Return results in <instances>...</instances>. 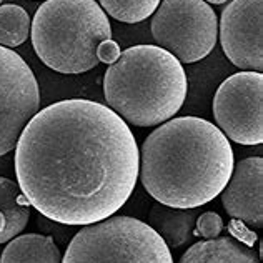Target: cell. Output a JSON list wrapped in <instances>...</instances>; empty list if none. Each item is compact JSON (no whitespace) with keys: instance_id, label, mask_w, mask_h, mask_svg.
I'll list each match as a JSON object with an SVG mask.
<instances>
[{"instance_id":"7a4b0ae2","label":"cell","mask_w":263,"mask_h":263,"mask_svg":"<svg viewBox=\"0 0 263 263\" xmlns=\"http://www.w3.org/2000/svg\"><path fill=\"white\" fill-rule=\"evenodd\" d=\"M233 150L212 122L177 117L145 138L138 177L158 203L198 209L225 189L233 172Z\"/></svg>"},{"instance_id":"9c48e42d","label":"cell","mask_w":263,"mask_h":263,"mask_svg":"<svg viewBox=\"0 0 263 263\" xmlns=\"http://www.w3.org/2000/svg\"><path fill=\"white\" fill-rule=\"evenodd\" d=\"M220 42L243 72L263 70V0H232L221 12Z\"/></svg>"},{"instance_id":"4fadbf2b","label":"cell","mask_w":263,"mask_h":263,"mask_svg":"<svg viewBox=\"0 0 263 263\" xmlns=\"http://www.w3.org/2000/svg\"><path fill=\"white\" fill-rule=\"evenodd\" d=\"M29 198L20 190L18 183L0 177V245L7 243L29 223Z\"/></svg>"},{"instance_id":"ffe728a7","label":"cell","mask_w":263,"mask_h":263,"mask_svg":"<svg viewBox=\"0 0 263 263\" xmlns=\"http://www.w3.org/2000/svg\"><path fill=\"white\" fill-rule=\"evenodd\" d=\"M0 4H2V0H0Z\"/></svg>"},{"instance_id":"ba28073f","label":"cell","mask_w":263,"mask_h":263,"mask_svg":"<svg viewBox=\"0 0 263 263\" xmlns=\"http://www.w3.org/2000/svg\"><path fill=\"white\" fill-rule=\"evenodd\" d=\"M40 90L27 62L0 45V157L9 154L39 112Z\"/></svg>"},{"instance_id":"5bb4252c","label":"cell","mask_w":263,"mask_h":263,"mask_svg":"<svg viewBox=\"0 0 263 263\" xmlns=\"http://www.w3.org/2000/svg\"><path fill=\"white\" fill-rule=\"evenodd\" d=\"M0 263H62V253L52 237L40 233L17 235L0 255Z\"/></svg>"},{"instance_id":"8992f818","label":"cell","mask_w":263,"mask_h":263,"mask_svg":"<svg viewBox=\"0 0 263 263\" xmlns=\"http://www.w3.org/2000/svg\"><path fill=\"white\" fill-rule=\"evenodd\" d=\"M157 47L180 62L195 64L215 48L218 18L203 0H162L150 24Z\"/></svg>"},{"instance_id":"ac0fdd59","label":"cell","mask_w":263,"mask_h":263,"mask_svg":"<svg viewBox=\"0 0 263 263\" xmlns=\"http://www.w3.org/2000/svg\"><path fill=\"white\" fill-rule=\"evenodd\" d=\"M120 47L115 40L108 39V40H103V42L99 44L97 47V59H99L100 64H107V65H112L117 62V59L120 57Z\"/></svg>"},{"instance_id":"3957f363","label":"cell","mask_w":263,"mask_h":263,"mask_svg":"<svg viewBox=\"0 0 263 263\" xmlns=\"http://www.w3.org/2000/svg\"><path fill=\"white\" fill-rule=\"evenodd\" d=\"M189 79L182 64L157 45H135L108 65L103 79L107 107L125 123L154 127L182 108Z\"/></svg>"},{"instance_id":"2e32d148","label":"cell","mask_w":263,"mask_h":263,"mask_svg":"<svg viewBox=\"0 0 263 263\" xmlns=\"http://www.w3.org/2000/svg\"><path fill=\"white\" fill-rule=\"evenodd\" d=\"M102 9L119 22L138 24L154 15L162 0H99Z\"/></svg>"},{"instance_id":"7c38bea8","label":"cell","mask_w":263,"mask_h":263,"mask_svg":"<svg viewBox=\"0 0 263 263\" xmlns=\"http://www.w3.org/2000/svg\"><path fill=\"white\" fill-rule=\"evenodd\" d=\"M178 263H260V258L240 241L217 237L192 245Z\"/></svg>"},{"instance_id":"6da1fadb","label":"cell","mask_w":263,"mask_h":263,"mask_svg":"<svg viewBox=\"0 0 263 263\" xmlns=\"http://www.w3.org/2000/svg\"><path fill=\"white\" fill-rule=\"evenodd\" d=\"M17 183L62 225L112 217L135 190L140 152L128 125L99 102L70 99L39 110L15 145Z\"/></svg>"},{"instance_id":"5b68a950","label":"cell","mask_w":263,"mask_h":263,"mask_svg":"<svg viewBox=\"0 0 263 263\" xmlns=\"http://www.w3.org/2000/svg\"><path fill=\"white\" fill-rule=\"evenodd\" d=\"M62 263H174V258L148 223L108 217L75 233Z\"/></svg>"},{"instance_id":"277c9868","label":"cell","mask_w":263,"mask_h":263,"mask_svg":"<svg viewBox=\"0 0 263 263\" xmlns=\"http://www.w3.org/2000/svg\"><path fill=\"white\" fill-rule=\"evenodd\" d=\"M33 50L59 73H84L100 64L97 47L112 39L107 13L95 0H47L30 25Z\"/></svg>"},{"instance_id":"52a82bcc","label":"cell","mask_w":263,"mask_h":263,"mask_svg":"<svg viewBox=\"0 0 263 263\" xmlns=\"http://www.w3.org/2000/svg\"><path fill=\"white\" fill-rule=\"evenodd\" d=\"M213 117L223 135L240 145L263 142V75L238 72L220 84Z\"/></svg>"},{"instance_id":"d6986e66","label":"cell","mask_w":263,"mask_h":263,"mask_svg":"<svg viewBox=\"0 0 263 263\" xmlns=\"http://www.w3.org/2000/svg\"><path fill=\"white\" fill-rule=\"evenodd\" d=\"M203 2H206V4H215V5H220V4H225V2H228V0H203Z\"/></svg>"},{"instance_id":"9a60e30c","label":"cell","mask_w":263,"mask_h":263,"mask_svg":"<svg viewBox=\"0 0 263 263\" xmlns=\"http://www.w3.org/2000/svg\"><path fill=\"white\" fill-rule=\"evenodd\" d=\"M30 17L24 7L15 4L0 5V45L15 48L22 45L30 33Z\"/></svg>"},{"instance_id":"30bf717a","label":"cell","mask_w":263,"mask_h":263,"mask_svg":"<svg viewBox=\"0 0 263 263\" xmlns=\"http://www.w3.org/2000/svg\"><path fill=\"white\" fill-rule=\"evenodd\" d=\"M227 213L248 227H263V158L248 157L233 165L232 177L221 190Z\"/></svg>"},{"instance_id":"e0dca14e","label":"cell","mask_w":263,"mask_h":263,"mask_svg":"<svg viewBox=\"0 0 263 263\" xmlns=\"http://www.w3.org/2000/svg\"><path fill=\"white\" fill-rule=\"evenodd\" d=\"M195 227H197V230L193 232V235L212 240V238H217L221 233V230H223V220H221V217L215 212H205L198 217Z\"/></svg>"},{"instance_id":"8fae6325","label":"cell","mask_w":263,"mask_h":263,"mask_svg":"<svg viewBox=\"0 0 263 263\" xmlns=\"http://www.w3.org/2000/svg\"><path fill=\"white\" fill-rule=\"evenodd\" d=\"M197 221L193 209H175L163 203H155L148 215V225L160 235L167 247L178 248L192 238Z\"/></svg>"}]
</instances>
